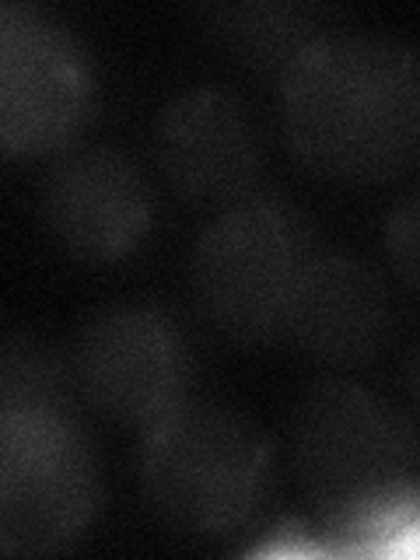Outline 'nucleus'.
Wrapping results in <instances>:
<instances>
[{
	"label": "nucleus",
	"mask_w": 420,
	"mask_h": 560,
	"mask_svg": "<svg viewBox=\"0 0 420 560\" xmlns=\"http://www.w3.org/2000/svg\"><path fill=\"white\" fill-rule=\"evenodd\" d=\"M291 148L315 172L382 183L402 172L420 140V78L410 52L340 39L305 49L284 78Z\"/></svg>",
	"instance_id": "f257e3e1"
},
{
	"label": "nucleus",
	"mask_w": 420,
	"mask_h": 560,
	"mask_svg": "<svg viewBox=\"0 0 420 560\" xmlns=\"http://www.w3.org/2000/svg\"><path fill=\"white\" fill-rule=\"evenodd\" d=\"M78 375L98 410L151 428L183 393L179 337L154 312H113L84 332Z\"/></svg>",
	"instance_id": "0eeeda50"
},
{
	"label": "nucleus",
	"mask_w": 420,
	"mask_h": 560,
	"mask_svg": "<svg viewBox=\"0 0 420 560\" xmlns=\"http://www.w3.org/2000/svg\"><path fill=\"white\" fill-rule=\"evenodd\" d=\"M305 262L291 224L270 203H238L197 245V291L210 319L238 340L284 329Z\"/></svg>",
	"instance_id": "423d86ee"
},
{
	"label": "nucleus",
	"mask_w": 420,
	"mask_h": 560,
	"mask_svg": "<svg viewBox=\"0 0 420 560\" xmlns=\"http://www.w3.org/2000/svg\"><path fill=\"white\" fill-rule=\"evenodd\" d=\"M158 162L192 200H238L259 172L256 127L232 95L200 88L158 122Z\"/></svg>",
	"instance_id": "6e6552de"
},
{
	"label": "nucleus",
	"mask_w": 420,
	"mask_h": 560,
	"mask_svg": "<svg viewBox=\"0 0 420 560\" xmlns=\"http://www.w3.org/2000/svg\"><path fill=\"white\" fill-rule=\"evenodd\" d=\"M92 109V70L81 46L28 8L0 4V151L49 154Z\"/></svg>",
	"instance_id": "39448f33"
},
{
	"label": "nucleus",
	"mask_w": 420,
	"mask_h": 560,
	"mask_svg": "<svg viewBox=\"0 0 420 560\" xmlns=\"http://www.w3.org/2000/svg\"><path fill=\"white\" fill-rule=\"evenodd\" d=\"M95 512L98 469L81 431L49 407L0 413V553H60Z\"/></svg>",
	"instance_id": "7ed1b4c3"
},
{
	"label": "nucleus",
	"mask_w": 420,
	"mask_h": 560,
	"mask_svg": "<svg viewBox=\"0 0 420 560\" xmlns=\"http://www.w3.org/2000/svg\"><path fill=\"white\" fill-rule=\"evenodd\" d=\"M294 452L315 501L340 515L396 501L413 466V442L399 417L354 385H323L305 399Z\"/></svg>",
	"instance_id": "20e7f679"
},
{
	"label": "nucleus",
	"mask_w": 420,
	"mask_h": 560,
	"mask_svg": "<svg viewBox=\"0 0 420 560\" xmlns=\"http://www.w3.org/2000/svg\"><path fill=\"white\" fill-rule=\"evenodd\" d=\"M284 329L308 354L337 364H361L375 354L389 329V302L372 270L354 259L305 262Z\"/></svg>",
	"instance_id": "9d476101"
},
{
	"label": "nucleus",
	"mask_w": 420,
	"mask_h": 560,
	"mask_svg": "<svg viewBox=\"0 0 420 560\" xmlns=\"http://www.w3.org/2000/svg\"><path fill=\"white\" fill-rule=\"evenodd\" d=\"M49 224L88 259L127 256L144 238L151 197L140 172L116 151H84L52 175Z\"/></svg>",
	"instance_id": "1a4fd4ad"
},
{
	"label": "nucleus",
	"mask_w": 420,
	"mask_h": 560,
	"mask_svg": "<svg viewBox=\"0 0 420 560\" xmlns=\"http://www.w3.org/2000/svg\"><path fill=\"white\" fill-rule=\"evenodd\" d=\"M267 448L218 407H175L148 431L144 487L154 512L186 533H228L259 504Z\"/></svg>",
	"instance_id": "f03ea898"
}]
</instances>
